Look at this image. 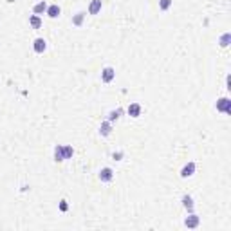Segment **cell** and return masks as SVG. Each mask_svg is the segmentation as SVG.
<instances>
[{"mask_svg": "<svg viewBox=\"0 0 231 231\" xmlns=\"http://www.w3.org/2000/svg\"><path fill=\"white\" fill-rule=\"evenodd\" d=\"M99 7H101V0H94L92 5H90V13H92V15H96V13L99 11Z\"/></svg>", "mask_w": 231, "mask_h": 231, "instance_id": "8", "label": "cell"}, {"mask_svg": "<svg viewBox=\"0 0 231 231\" xmlns=\"http://www.w3.org/2000/svg\"><path fill=\"white\" fill-rule=\"evenodd\" d=\"M182 200H184V206H186V208H190V209H192V199H190V197H184Z\"/></svg>", "mask_w": 231, "mask_h": 231, "instance_id": "15", "label": "cell"}, {"mask_svg": "<svg viewBox=\"0 0 231 231\" xmlns=\"http://www.w3.org/2000/svg\"><path fill=\"white\" fill-rule=\"evenodd\" d=\"M45 11V4L43 2H40L38 5H36V7H35V13H43Z\"/></svg>", "mask_w": 231, "mask_h": 231, "instance_id": "12", "label": "cell"}, {"mask_svg": "<svg viewBox=\"0 0 231 231\" xmlns=\"http://www.w3.org/2000/svg\"><path fill=\"white\" fill-rule=\"evenodd\" d=\"M228 40H229V35H226V36H224V38H222V45H224V47H226V45H228Z\"/></svg>", "mask_w": 231, "mask_h": 231, "instance_id": "18", "label": "cell"}, {"mask_svg": "<svg viewBox=\"0 0 231 231\" xmlns=\"http://www.w3.org/2000/svg\"><path fill=\"white\" fill-rule=\"evenodd\" d=\"M217 108H219V110L228 112L229 110V99H220L219 103H217Z\"/></svg>", "mask_w": 231, "mask_h": 231, "instance_id": "3", "label": "cell"}, {"mask_svg": "<svg viewBox=\"0 0 231 231\" xmlns=\"http://www.w3.org/2000/svg\"><path fill=\"white\" fill-rule=\"evenodd\" d=\"M101 132H103L105 135H107L108 132H110V126H108V123H105V125H103V130H101Z\"/></svg>", "mask_w": 231, "mask_h": 231, "instance_id": "16", "label": "cell"}, {"mask_svg": "<svg viewBox=\"0 0 231 231\" xmlns=\"http://www.w3.org/2000/svg\"><path fill=\"white\" fill-rule=\"evenodd\" d=\"M118 118H119V110H118V112H112V114H110V119H118Z\"/></svg>", "mask_w": 231, "mask_h": 231, "instance_id": "19", "label": "cell"}, {"mask_svg": "<svg viewBox=\"0 0 231 231\" xmlns=\"http://www.w3.org/2000/svg\"><path fill=\"white\" fill-rule=\"evenodd\" d=\"M47 13H49V16H51V18H56V16L60 15V7H58V5H51Z\"/></svg>", "mask_w": 231, "mask_h": 231, "instance_id": "7", "label": "cell"}, {"mask_svg": "<svg viewBox=\"0 0 231 231\" xmlns=\"http://www.w3.org/2000/svg\"><path fill=\"white\" fill-rule=\"evenodd\" d=\"M193 170H195V164H193V162H190V164L188 166H184V168H182V177H188V175H192L193 173Z\"/></svg>", "mask_w": 231, "mask_h": 231, "instance_id": "2", "label": "cell"}, {"mask_svg": "<svg viewBox=\"0 0 231 231\" xmlns=\"http://www.w3.org/2000/svg\"><path fill=\"white\" fill-rule=\"evenodd\" d=\"M60 208H62V209H63V211H65V209H67V204H65V200L62 202V204H60Z\"/></svg>", "mask_w": 231, "mask_h": 231, "instance_id": "20", "label": "cell"}, {"mask_svg": "<svg viewBox=\"0 0 231 231\" xmlns=\"http://www.w3.org/2000/svg\"><path fill=\"white\" fill-rule=\"evenodd\" d=\"M99 179H101V181H110V179H112V170H110V168H105V170H101V173H99Z\"/></svg>", "mask_w": 231, "mask_h": 231, "instance_id": "1", "label": "cell"}, {"mask_svg": "<svg viewBox=\"0 0 231 231\" xmlns=\"http://www.w3.org/2000/svg\"><path fill=\"white\" fill-rule=\"evenodd\" d=\"M31 25H33V27H40V18L33 16V18H31Z\"/></svg>", "mask_w": 231, "mask_h": 231, "instance_id": "13", "label": "cell"}, {"mask_svg": "<svg viewBox=\"0 0 231 231\" xmlns=\"http://www.w3.org/2000/svg\"><path fill=\"white\" fill-rule=\"evenodd\" d=\"M197 224H199V219H197L195 215H192L190 219H186V226H188V228H195Z\"/></svg>", "mask_w": 231, "mask_h": 231, "instance_id": "6", "label": "cell"}, {"mask_svg": "<svg viewBox=\"0 0 231 231\" xmlns=\"http://www.w3.org/2000/svg\"><path fill=\"white\" fill-rule=\"evenodd\" d=\"M112 78H114V71L110 69V67H108V69L103 71V81H110Z\"/></svg>", "mask_w": 231, "mask_h": 231, "instance_id": "5", "label": "cell"}, {"mask_svg": "<svg viewBox=\"0 0 231 231\" xmlns=\"http://www.w3.org/2000/svg\"><path fill=\"white\" fill-rule=\"evenodd\" d=\"M170 7V0H161V9H168Z\"/></svg>", "mask_w": 231, "mask_h": 231, "instance_id": "14", "label": "cell"}, {"mask_svg": "<svg viewBox=\"0 0 231 231\" xmlns=\"http://www.w3.org/2000/svg\"><path fill=\"white\" fill-rule=\"evenodd\" d=\"M71 155H72V148L71 146H65L63 148V159H69Z\"/></svg>", "mask_w": 231, "mask_h": 231, "instance_id": "10", "label": "cell"}, {"mask_svg": "<svg viewBox=\"0 0 231 231\" xmlns=\"http://www.w3.org/2000/svg\"><path fill=\"white\" fill-rule=\"evenodd\" d=\"M35 51L36 52H43L45 51V42H43L42 38H38L36 42H35Z\"/></svg>", "mask_w": 231, "mask_h": 231, "instance_id": "4", "label": "cell"}, {"mask_svg": "<svg viewBox=\"0 0 231 231\" xmlns=\"http://www.w3.org/2000/svg\"><path fill=\"white\" fill-rule=\"evenodd\" d=\"M139 110H141L139 105H130V107H128V112H130V116H134V118L139 116Z\"/></svg>", "mask_w": 231, "mask_h": 231, "instance_id": "9", "label": "cell"}, {"mask_svg": "<svg viewBox=\"0 0 231 231\" xmlns=\"http://www.w3.org/2000/svg\"><path fill=\"white\" fill-rule=\"evenodd\" d=\"M81 16H83V13H79V15L74 18V24H79V22H81Z\"/></svg>", "mask_w": 231, "mask_h": 231, "instance_id": "17", "label": "cell"}, {"mask_svg": "<svg viewBox=\"0 0 231 231\" xmlns=\"http://www.w3.org/2000/svg\"><path fill=\"white\" fill-rule=\"evenodd\" d=\"M56 159H58V161H63V148H62V146L56 148Z\"/></svg>", "mask_w": 231, "mask_h": 231, "instance_id": "11", "label": "cell"}]
</instances>
